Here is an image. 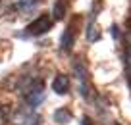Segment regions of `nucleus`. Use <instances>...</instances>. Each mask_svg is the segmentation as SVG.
<instances>
[{"mask_svg": "<svg viewBox=\"0 0 131 125\" xmlns=\"http://www.w3.org/2000/svg\"><path fill=\"white\" fill-rule=\"evenodd\" d=\"M50 27H52V19H50V16H48V14H42V16H39L37 19H33L31 23L27 25L25 31H27L29 35H42V33H46Z\"/></svg>", "mask_w": 131, "mask_h": 125, "instance_id": "obj_1", "label": "nucleus"}, {"mask_svg": "<svg viewBox=\"0 0 131 125\" xmlns=\"http://www.w3.org/2000/svg\"><path fill=\"white\" fill-rule=\"evenodd\" d=\"M42 98H45V93H42V83L39 81V83H35V87H31V89L27 90V94H25V100H27L29 106H39L42 102Z\"/></svg>", "mask_w": 131, "mask_h": 125, "instance_id": "obj_2", "label": "nucleus"}, {"mask_svg": "<svg viewBox=\"0 0 131 125\" xmlns=\"http://www.w3.org/2000/svg\"><path fill=\"white\" fill-rule=\"evenodd\" d=\"M52 90L56 94H66L68 90H70V79L66 75H56L54 77V81H52Z\"/></svg>", "mask_w": 131, "mask_h": 125, "instance_id": "obj_3", "label": "nucleus"}, {"mask_svg": "<svg viewBox=\"0 0 131 125\" xmlns=\"http://www.w3.org/2000/svg\"><path fill=\"white\" fill-rule=\"evenodd\" d=\"M60 44H62V50H71V46H73V33H71V29H66L64 35H62L60 39Z\"/></svg>", "mask_w": 131, "mask_h": 125, "instance_id": "obj_4", "label": "nucleus"}, {"mask_svg": "<svg viewBox=\"0 0 131 125\" xmlns=\"http://www.w3.org/2000/svg\"><path fill=\"white\" fill-rule=\"evenodd\" d=\"M54 121H56V123H60V125L70 123V121H71V113L68 112V110L60 108V110H56V112H54Z\"/></svg>", "mask_w": 131, "mask_h": 125, "instance_id": "obj_5", "label": "nucleus"}, {"mask_svg": "<svg viewBox=\"0 0 131 125\" xmlns=\"http://www.w3.org/2000/svg\"><path fill=\"white\" fill-rule=\"evenodd\" d=\"M64 2H62V0H56V2H54V8H52V16L56 17V19H62V17H64Z\"/></svg>", "mask_w": 131, "mask_h": 125, "instance_id": "obj_6", "label": "nucleus"}, {"mask_svg": "<svg viewBox=\"0 0 131 125\" xmlns=\"http://www.w3.org/2000/svg\"><path fill=\"white\" fill-rule=\"evenodd\" d=\"M127 64L131 65V50H129V52H127Z\"/></svg>", "mask_w": 131, "mask_h": 125, "instance_id": "obj_7", "label": "nucleus"}, {"mask_svg": "<svg viewBox=\"0 0 131 125\" xmlns=\"http://www.w3.org/2000/svg\"><path fill=\"white\" fill-rule=\"evenodd\" d=\"M127 42H129V44H131V33H129V35H127Z\"/></svg>", "mask_w": 131, "mask_h": 125, "instance_id": "obj_8", "label": "nucleus"}]
</instances>
